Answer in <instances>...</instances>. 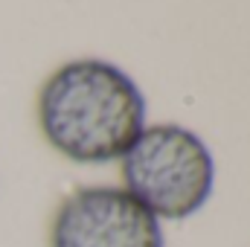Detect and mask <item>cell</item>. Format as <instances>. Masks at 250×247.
<instances>
[{
    "label": "cell",
    "mask_w": 250,
    "mask_h": 247,
    "mask_svg": "<svg viewBox=\"0 0 250 247\" xmlns=\"http://www.w3.org/2000/svg\"><path fill=\"white\" fill-rule=\"evenodd\" d=\"M146 96L123 67L102 59H73L38 90L44 140L73 163H114L146 128Z\"/></svg>",
    "instance_id": "1"
},
{
    "label": "cell",
    "mask_w": 250,
    "mask_h": 247,
    "mask_svg": "<svg viewBox=\"0 0 250 247\" xmlns=\"http://www.w3.org/2000/svg\"><path fill=\"white\" fill-rule=\"evenodd\" d=\"M123 189L160 224L198 215L215 189V157L187 125H146L120 157Z\"/></svg>",
    "instance_id": "2"
},
{
    "label": "cell",
    "mask_w": 250,
    "mask_h": 247,
    "mask_svg": "<svg viewBox=\"0 0 250 247\" xmlns=\"http://www.w3.org/2000/svg\"><path fill=\"white\" fill-rule=\"evenodd\" d=\"M50 247H163V224L123 186H82L59 204Z\"/></svg>",
    "instance_id": "3"
}]
</instances>
